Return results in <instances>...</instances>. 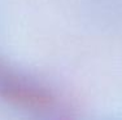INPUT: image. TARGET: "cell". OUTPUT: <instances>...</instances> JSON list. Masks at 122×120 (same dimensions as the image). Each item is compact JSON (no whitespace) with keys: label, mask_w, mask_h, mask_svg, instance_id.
I'll use <instances>...</instances> for the list:
<instances>
[{"label":"cell","mask_w":122,"mask_h":120,"mask_svg":"<svg viewBox=\"0 0 122 120\" xmlns=\"http://www.w3.org/2000/svg\"><path fill=\"white\" fill-rule=\"evenodd\" d=\"M48 120H75V119L73 116H69V115H60V116H56V118H52Z\"/></svg>","instance_id":"2"},{"label":"cell","mask_w":122,"mask_h":120,"mask_svg":"<svg viewBox=\"0 0 122 120\" xmlns=\"http://www.w3.org/2000/svg\"><path fill=\"white\" fill-rule=\"evenodd\" d=\"M0 98L22 110L43 112L56 103L55 94L42 84L8 71L0 65Z\"/></svg>","instance_id":"1"}]
</instances>
